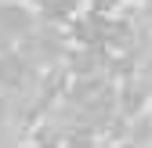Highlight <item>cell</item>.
<instances>
[{
	"instance_id": "1",
	"label": "cell",
	"mask_w": 152,
	"mask_h": 148,
	"mask_svg": "<svg viewBox=\"0 0 152 148\" xmlns=\"http://www.w3.org/2000/svg\"><path fill=\"white\" fill-rule=\"evenodd\" d=\"M26 80H29V62L15 51H0V87L18 90Z\"/></svg>"
}]
</instances>
